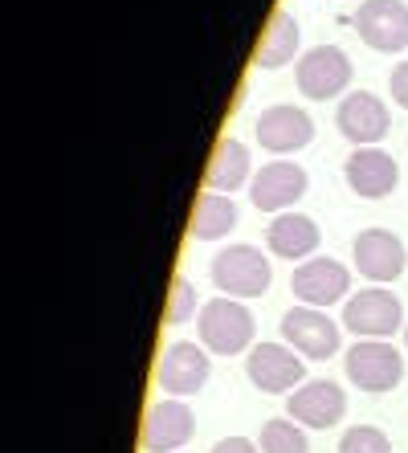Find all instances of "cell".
<instances>
[{"label": "cell", "mask_w": 408, "mask_h": 453, "mask_svg": "<svg viewBox=\"0 0 408 453\" xmlns=\"http://www.w3.org/2000/svg\"><path fill=\"white\" fill-rule=\"evenodd\" d=\"M282 339L303 359H331L343 348L339 323L319 306H290L282 315Z\"/></svg>", "instance_id": "cell-7"}, {"label": "cell", "mask_w": 408, "mask_h": 453, "mask_svg": "<svg viewBox=\"0 0 408 453\" xmlns=\"http://www.w3.org/2000/svg\"><path fill=\"white\" fill-rule=\"evenodd\" d=\"M245 376L258 392H270V396H282L306 384V368L303 356L290 348V343H253V351L245 356Z\"/></svg>", "instance_id": "cell-6"}, {"label": "cell", "mask_w": 408, "mask_h": 453, "mask_svg": "<svg viewBox=\"0 0 408 453\" xmlns=\"http://www.w3.org/2000/svg\"><path fill=\"white\" fill-rule=\"evenodd\" d=\"M404 348H408V327H404Z\"/></svg>", "instance_id": "cell-27"}, {"label": "cell", "mask_w": 408, "mask_h": 453, "mask_svg": "<svg viewBox=\"0 0 408 453\" xmlns=\"http://www.w3.org/2000/svg\"><path fill=\"white\" fill-rule=\"evenodd\" d=\"M298 45H303V29H298V21H294V12L278 9L270 17V25H266L258 50H253V65H262V70H278V65L294 62Z\"/></svg>", "instance_id": "cell-21"}, {"label": "cell", "mask_w": 408, "mask_h": 453, "mask_svg": "<svg viewBox=\"0 0 408 453\" xmlns=\"http://www.w3.org/2000/svg\"><path fill=\"white\" fill-rule=\"evenodd\" d=\"M237 204L225 192H200L196 204H192V221H189V237L192 242H217V237H229L237 229Z\"/></svg>", "instance_id": "cell-20"}, {"label": "cell", "mask_w": 408, "mask_h": 453, "mask_svg": "<svg viewBox=\"0 0 408 453\" xmlns=\"http://www.w3.org/2000/svg\"><path fill=\"white\" fill-rule=\"evenodd\" d=\"M200 348H209L212 356H250L253 339H258V323H253L250 306H241V298H212L200 306Z\"/></svg>", "instance_id": "cell-1"}, {"label": "cell", "mask_w": 408, "mask_h": 453, "mask_svg": "<svg viewBox=\"0 0 408 453\" xmlns=\"http://www.w3.org/2000/svg\"><path fill=\"white\" fill-rule=\"evenodd\" d=\"M258 143H262L266 151H273L278 159L294 156V151L311 148L314 139V119L306 115L303 106H290V103H273L266 106L262 115H258Z\"/></svg>", "instance_id": "cell-12"}, {"label": "cell", "mask_w": 408, "mask_h": 453, "mask_svg": "<svg viewBox=\"0 0 408 453\" xmlns=\"http://www.w3.org/2000/svg\"><path fill=\"white\" fill-rule=\"evenodd\" d=\"M335 127L347 143L376 148L380 139L388 135V127H392V115H388V103L380 95H372V90H351V95L339 98Z\"/></svg>", "instance_id": "cell-9"}, {"label": "cell", "mask_w": 408, "mask_h": 453, "mask_svg": "<svg viewBox=\"0 0 408 453\" xmlns=\"http://www.w3.org/2000/svg\"><path fill=\"white\" fill-rule=\"evenodd\" d=\"M356 33L376 53L408 50V0H364L356 12Z\"/></svg>", "instance_id": "cell-14"}, {"label": "cell", "mask_w": 408, "mask_h": 453, "mask_svg": "<svg viewBox=\"0 0 408 453\" xmlns=\"http://www.w3.org/2000/svg\"><path fill=\"white\" fill-rule=\"evenodd\" d=\"M343 180H347V188L356 192V196H364V201H384V196L396 192L400 168H396V159L388 156V151L356 148L351 156H347V164H343Z\"/></svg>", "instance_id": "cell-17"}, {"label": "cell", "mask_w": 408, "mask_h": 453, "mask_svg": "<svg viewBox=\"0 0 408 453\" xmlns=\"http://www.w3.org/2000/svg\"><path fill=\"white\" fill-rule=\"evenodd\" d=\"M212 453H262V445L250 441V437H220Z\"/></svg>", "instance_id": "cell-26"}, {"label": "cell", "mask_w": 408, "mask_h": 453, "mask_svg": "<svg viewBox=\"0 0 408 453\" xmlns=\"http://www.w3.org/2000/svg\"><path fill=\"white\" fill-rule=\"evenodd\" d=\"M286 412H290L303 429H331V425L343 421L347 396H343V388H339L335 380H306L303 388L290 392Z\"/></svg>", "instance_id": "cell-16"}, {"label": "cell", "mask_w": 408, "mask_h": 453, "mask_svg": "<svg viewBox=\"0 0 408 453\" xmlns=\"http://www.w3.org/2000/svg\"><path fill=\"white\" fill-rule=\"evenodd\" d=\"M319 225L306 217V212H278L266 229V245H270L273 257H286V262H311L314 250H319Z\"/></svg>", "instance_id": "cell-19"}, {"label": "cell", "mask_w": 408, "mask_h": 453, "mask_svg": "<svg viewBox=\"0 0 408 453\" xmlns=\"http://www.w3.org/2000/svg\"><path fill=\"white\" fill-rule=\"evenodd\" d=\"M351 257H356V270L367 278L372 286H384V282H396L404 274L408 265V250L392 229H359L356 233V245H351Z\"/></svg>", "instance_id": "cell-8"}, {"label": "cell", "mask_w": 408, "mask_h": 453, "mask_svg": "<svg viewBox=\"0 0 408 453\" xmlns=\"http://www.w3.org/2000/svg\"><path fill=\"white\" fill-rule=\"evenodd\" d=\"M339 453H392V441H388L384 429H376V425H351L339 437Z\"/></svg>", "instance_id": "cell-23"}, {"label": "cell", "mask_w": 408, "mask_h": 453, "mask_svg": "<svg viewBox=\"0 0 408 453\" xmlns=\"http://www.w3.org/2000/svg\"><path fill=\"white\" fill-rule=\"evenodd\" d=\"M351 58H347L339 45H314V50H306L303 58H298V65H294V82H298V90H303L306 98H314V103H327V98H339L351 86Z\"/></svg>", "instance_id": "cell-5"}, {"label": "cell", "mask_w": 408, "mask_h": 453, "mask_svg": "<svg viewBox=\"0 0 408 453\" xmlns=\"http://www.w3.org/2000/svg\"><path fill=\"white\" fill-rule=\"evenodd\" d=\"M290 290L303 306H335L343 298H351V274L347 265L335 257H311V262H298V270L290 274Z\"/></svg>", "instance_id": "cell-15"}, {"label": "cell", "mask_w": 408, "mask_h": 453, "mask_svg": "<svg viewBox=\"0 0 408 453\" xmlns=\"http://www.w3.org/2000/svg\"><path fill=\"white\" fill-rule=\"evenodd\" d=\"M343 327L359 339H392L404 327V303L384 286H367L343 303Z\"/></svg>", "instance_id": "cell-4"}, {"label": "cell", "mask_w": 408, "mask_h": 453, "mask_svg": "<svg viewBox=\"0 0 408 453\" xmlns=\"http://www.w3.org/2000/svg\"><path fill=\"white\" fill-rule=\"evenodd\" d=\"M388 90H392V103H400L408 111V58L392 65V78H388Z\"/></svg>", "instance_id": "cell-25"}, {"label": "cell", "mask_w": 408, "mask_h": 453, "mask_svg": "<svg viewBox=\"0 0 408 453\" xmlns=\"http://www.w3.org/2000/svg\"><path fill=\"white\" fill-rule=\"evenodd\" d=\"M262 453H311V437L294 417H273L262 425Z\"/></svg>", "instance_id": "cell-22"}, {"label": "cell", "mask_w": 408, "mask_h": 453, "mask_svg": "<svg viewBox=\"0 0 408 453\" xmlns=\"http://www.w3.org/2000/svg\"><path fill=\"white\" fill-rule=\"evenodd\" d=\"M209 274L225 298H258L273 282L270 257L258 245H225L209 262Z\"/></svg>", "instance_id": "cell-2"}, {"label": "cell", "mask_w": 408, "mask_h": 453, "mask_svg": "<svg viewBox=\"0 0 408 453\" xmlns=\"http://www.w3.org/2000/svg\"><path fill=\"white\" fill-rule=\"evenodd\" d=\"M343 372L359 392H392L404 380V356L388 339H356L343 356Z\"/></svg>", "instance_id": "cell-3"}, {"label": "cell", "mask_w": 408, "mask_h": 453, "mask_svg": "<svg viewBox=\"0 0 408 453\" xmlns=\"http://www.w3.org/2000/svg\"><path fill=\"white\" fill-rule=\"evenodd\" d=\"M306 188H311L306 168H298L294 159H270V164H262V172H253L250 201L262 212H286L290 204L303 201Z\"/></svg>", "instance_id": "cell-11"}, {"label": "cell", "mask_w": 408, "mask_h": 453, "mask_svg": "<svg viewBox=\"0 0 408 453\" xmlns=\"http://www.w3.org/2000/svg\"><path fill=\"white\" fill-rule=\"evenodd\" d=\"M192 429H196V417L189 404L176 396H164L143 412L139 445H143V453H180L192 441Z\"/></svg>", "instance_id": "cell-10"}, {"label": "cell", "mask_w": 408, "mask_h": 453, "mask_svg": "<svg viewBox=\"0 0 408 453\" xmlns=\"http://www.w3.org/2000/svg\"><path fill=\"white\" fill-rule=\"evenodd\" d=\"M245 184H253L250 148L233 135H220L209 156V168H204V192H225V196H233V192L245 188Z\"/></svg>", "instance_id": "cell-18"}, {"label": "cell", "mask_w": 408, "mask_h": 453, "mask_svg": "<svg viewBox=\"0 0 408 453\" xmlns=\"http://www.w3.org/2000/svg\"><path fill=\"white\" fill-rule=\"evenodd\" d=\"M209 372H212L209 348H196V343H172L156 364V384H159L164 396L184 401V396H192V392H200L204 384H209Z\"/></svg>", "instance_id": "cell-13"}, {"label": "cell", "mask_w": 408, "mask_h": 453, "mask_svg": "<svg viewBox=\"0 0 408 453\" xmlns=\"http://www.w3.org/2000/svg\"><path fill=\"white\" fill-rule=\"evenodd\" d=\"M196 315V286L189 278H176L168 290V306H164V323L168 327H180V323H189Z\"/></svg>", "instance_id": "cell-24"}]
</instances>
